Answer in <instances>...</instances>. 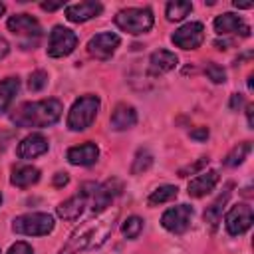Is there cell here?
I'll return each instance as SVG.
<instances>
[{"label":"cell","mask_w":254,"mask_h":254,"mask_svg":"<svg viewBox=\"0 0 254 254\" xmlns=\"http://www.w3.org/2000/svg\"><path fill=\"white\" fill-rule=\"evenodd\" d=\"M117 218V210H107L103 214H99L95 220H89L87 224H83L81 228H77L71 238L67 240L65 248L60 254H75L79 250H87V248H95L99 244H103L109 236V232L113 230V222Z\"/></svg>","instance_id":"obj_1"},{"label":"cell","mask_w":254,"mask_h":254,"mask_svg":"<svg viewBox=\"0 0 254 254\" xmlns=\"http://www.w3.org/2000/svg\"><path fill=\"white\" fill-rule=\"evenodd\" d=\"M62 111V101L54 97L42 101H28L12 113V123H16L18 127H48L60 121Z\"/></svg>","instance_id":"obj_2"},{"label":"cell","mask_w":254,"mask_h":254,"mask_svg":"<svg viewBox=\"0 0 254 254\" xmlns=\"http://www.w3.org/2000/svg\"><path fill=\"white\" fill-rule=\"evenodd\" d=\"M99 105L101 101L97 95H81L79 99H75L67 113V127L71 131H85L93 123Z\"/></svg>","instance_id":"obj_3"},{"label":"cell","mask_w":254,"mask_h":254,"mask_svg":"<svg viewBox=\"0 0 254 254\" xmlns=\"http://www.w3.org/2000/svg\"><path fill=\"white\" fill-rule=\"evenodd\" d=\"M153 12L149 8H125L115 14V26L127 34H145L153 28Z\"/></svg>","instance_id":"obj_4"},{"label":"cell","mask_w":254,"mask_h":254,"mask_svg":"<svg viewBox=\"0 0 254 254\" xmlns=\"http://www.w3.org/2000/svg\"><path fill=\"white\" fill-rule=\"evenodd\" d=\"M54 216L48 212H28L12 220V230L24 236H46L54 230Z\"/></svg>","instance_id":"obj_5"},{"label":"cell","mask_w":254,"mask_h":254,"mask_svg":"<svg viewBox=\"0 0 254 254\" xmlns=\"http://www.w3.org/2000/svg\"><path fill=\"white\" fill-rule=\"evenodd\" d=\"M77 46V36L64 26H56L50 34V42H48V56L50 58H64L69 56Z\"/></svg>","instance_id":"obj_6"},{"label":"cell","mask_w":254,"mask_h":254,"mask_svg":"<svg viewBox=\"0 0 254 254\" xmlns=\"http://www.w3.org/2000/svg\"><path fill=\"white\" fill-rule=\"evenodd\" d=\"M192 206L189 204H177L169 210L163 212L161 216V224L165 230L173 232V234H183L189 226H190V220H192Z\"/></svg>","instance_id":"obj_7"},{"label":"cell","mask_w":254,"mask_h":254,"mask_svg":"<svg viewBox=\"0 0 254 254\" xmlns=\"http://www.w3.org/2000/svg\"><path fill=\"white\" fill-rule=\"evenodd\" d=\"M173 44L183 50H196L204 42V26L200 22H187L171 36Z\"/></svg>","instance_id":"obj_8"},{"label":"cell","mask_w":254,"mask_h":254,"mask_svg":"<svg viewBox=\"0 0 254 254\" xmlns=\"http://www.w3.org/2000/svg\"><path fill=\"white\" fill-rule=\"evenodd\" d=\"M252 220H254V212L248 204L240 202V204H234L228 212H226V218H224V224H226V230L230 236H240L244 234L250 226H252Z\"/></svg>","instance_id":"obj_9"},{"label":"cell","mask_w":254,"mask_h":254,"mask_svg":"<svg viewBox=\"0 0 254 254\" xmlns=\"http://www.w3.org/2000/svg\"><path fill=\"white\" fill-rule=\"evenodd\" d=\"M119 44H121V38L117 34H113V32H101V34H95L87 42V52L95 60H109L115 54V50L119 48Z\"/></svg>","instance_id":"obj_10"},{"label":"cell","mask_w":254,"mask_h":254,"mask_svg":"<svg viewBox=\"0 0 254 254\" xmlns=\"http://www.w3.org/2000/svg\"><path fill=\"white\" fill-rule=\"evenodd\" d=\"M214 32L218 36H230V34H238L242 38L250 36V26L236 14L232 12H224L220 16H216L214 20Z\"/></svg>","instance_id":"obj_11"},{"label":"cell","mask_w":254,"mask_h":254,"mask_svg":"<svg viewBox=\"0 0 254 254\" xmlns=\"http://www.w3.org/2000/svg\"><path fill=\"white\" fill-rule=\"evenodd\" d=\"M121 190H123V183H121L119 179H109V181H105L103 185L95 187V190H93V194H91V198H93V202H91L93 212L105 210V208L111 204V200H113Z\"/></svg>","instance_id":"obj_12"},{"label":"cell","mask_w":254,"mask_h":254,"mask_svg":"<svg viewBox=\"0 0 254 254\" xmlns=\"http://www.w3.org/2000/svg\"><path fill=\"white\" fill-rule=\"evenodd\" d=\"M6 26H8V30L12 34L24 36V38H38L42 34L40 22L30 14H14V16H10Z\"/></svg>","instance_id":"obj_13"},{"label":"cell","mask_w":254,"mask_h":254,"mask_svg":"<svg viewBox=\"0 0 254 254\" xmlns=\"http://www.w3.org/2000/svg\"><path fill=\"white\" fill-rule=\"evenodd\" d=\"M101 12H103L101 2H93V0L75 2V4H67V6H65V18H67L69 22H75V24L87 22V20L99 16Z\"/></svg>","instance_id":"obj_14"},{"label":"cell","mask_w":254,"mask_h":254,"mask_svg":"<svg viewBox=\"0 0 254 254\" xmlns=\"http://www.w3.org/2000/svg\"><path fill=\"white\" fill-rule=\"evenodd\" d=\"M50 143L42 133H32L28 137H24L18 145V157L20 159H36L40 155H44L48 151Z\"/></svg>","instance_id":"obj_15"},{"label":"cell","mask_w":254,"mask_h":254,"mask_svg":"<svg viewBox=\"0 0 254 254\" xmlns=\"http://www.w3.org/2000/svg\"><path fill=\"white\" fill-rule=\"evenodd\" d=\"M97 157H99V149L91 141L67 149V161L75 167H89L97 161Z\"/></svg>","instance_id":"obj_16"},{"label":"cell","mask_w":254,"mask_h":254,"mask_svg":"<svg viewBox=\"0 0 254 254\" xmlns=\"http://www.w3.org/2000/svg\"><path fill=\"white\" fill-rule=\"evenodd\" d=\"M218 183V173L216 171H206V173H198L187 187L189 196L192 198H200L204 194H208Z\"/></svg>","instance_id":"obj_17"},{"label":"cell","mask_w":254,"mask_h":254,"mask_svg":"<svg viewBox=\"0 0 254 254\" xmlns=\"http://www.w3.org/2000/svg\"><path fill=\"white\" fill-rule=\"evenodd\" d=\"M135 123H137V111H135L133 105H127V103L115 105V109L111 113V127L115 131L131 129Z\"/></svg>","instance_id":"obj_18"},{"label":"cell","mask_w":254,"mask_h":254,"mask_svg":"<svg viewBox=\"0 0 254 254\" xmlns=\"http://www.w3.org/2000/svg\"><path fill=\"white\" fill-rule=\"evenodd\" d=\"M177 62L179 60H177V56L173 52H169V50H157L149 58V69H151L153 75H161V73H167V71L175 69Z\"/></svg>","instance_id":"obj_19"},{"label":"cell","mask_w":254,"mask_h":254,"mask_svg":"<svg viewBox=\"0 0 254 254\" xmlns=\"http://www.w3.org/2000/svg\"><path fill=\"white\" fill-rule=\"evenodd\" d=\"M85 194H75V196H71V198H67V200H64V202H60L58 206H56V212H58V216L60 218H64V220H77L79 216H81V212H83V206H85Z\"/></svg>","instance_id":"obj_20"},{"label":"cell","mask_w":254,"mask_h":254,"mask_svg":"<svg viewBox=\"0 0 254 254\" xmlns=\"http://www.w3.org/2000/svg\"><path fill=\"white\" fill-rule=\"evenodd\" d=\"M40 181V169L32 167V165H22V167H16L12 171V177H10V183L20 187V189H28L32 185H36Z\"/></svg>","instance_id":"obj_21"},{"label":"cell","mask_w":254,"mask_h":254,"mask_svg":"<svg viewBox=\"0 0 254 254\" xmlns=\"http://www.w3.org/2000/svg\"><path fill=\"white\" fill-rule=\"evenodd\" d=\"M18 89H20V79L18 77H6V79L0 81V113L8 111V107L14 101Z\"/></svg>","instance_id":"obj_22"},{"label":"cell","mask_w":254,"mask_h":254,"mask_svg":"<svg viewBox=\"0 0 254 254\" xmlns=\"http://www.w3.org/2000/svg\"><path fill=\"white\" fill-rule=\"evenodd\" d=\"M228 196H230V185L224 189L222 194L216 196V200H214L210 206H206V210H204V220H206L210 226H216V224L220 222V218H222V208H224Z\"/></svg>","instance_id":"obj_23"},{"label":"cell","mask_w":254,"mask_h":254,"mask_svg":"<svg viewBox=\"0 0 254 254\" xmlns=\"http://www.w3.org/2000/svg\"><path fill=\"white\" fill-rule=\"evenodd\" d=\"M177 194H179V189H177V187H173V185H163V187L155 189V190L149 194L147 202H149V206H159V204H165V202L175 200Z\"/></svg>","instance_id":"obj_24"},{"label":"cell","mask_w":254,"mask_h":254,"mask_svg":"<svg viewBox=\"0 0 254 254\" xmlns=\"http://www.w3.org/2000/svg\"><path fill=\"white\" fill-rule=\"evenodd\" d=\"M190 10H192V4H190V2H185V0H173V2L167 4L165 14H167V20H171V22H179V20H183L185 16H189Z\"/></svg>","instance_id":"obj_25"},{"label":"cell","mask_w":254,"mask_h":254,"mask_svg":"<svg viewBox=\"0 0 254 254\" xmlns=\"http://www.w3.org/2000/svg\"><path fill=\"white\" fill-rule=\"evenodd\" d=\"M252 151V143L250 141H244V143H238L224 159V165L226 167H238L240 163H244V159L248 157V153Z\"/></svg>","instance_id":"obj_26"},{"label":"cell","mask_w":254,"mask_h":254,"mask_svg":"<svg viewBox=\"0 0 254 254\" xmlns=\"http://www.w3.org/2000/svg\"><path fill=\"white\" fill-rule=\"evenodd\" d=\"M153 165V155L149 149H139L135 153V159H133V165H131V173L133 175H139V173H145L149 167Z\"/></svg>","instance_id":"obj_27"},{"label":"cell","mask_w":254,"mask_h":254,"mask_svg":"<svg viewBox=\"0 0 254 254\" xmlns=\"http://www.w3.org/2000/svg\"><path fill=\"white\" fill-rule=\"evenodd\" d=\"M141 230H143V220H141L139 216H129V218L123 220V224H121V232H123V236L129 238V240H135V238L141 234Z\"/></svg>","instance_id":"obj_28"},{"label":"cell","mask_w":254,"mask_h":254,"mask_svg":"<svg viewBox=\"0 0 254 254\" xmlns=\"http://www.w3.org/2000/svg\"><path fill=\"white\" fill-rule=\"evenodd\" d=\"M46 85H48V73L44 69H36L30 73V79H28L30 91H42Z\"/></svg>","instance_id":"obj_29"},{"label":"cell","mask_w":254,"mask_h":254,"mask_svg":"<svg viewBox=\"0 0 254 254\" xmlns=\"http://www.w3.org/2000/svg\"><path fill=\"white\" fill-rule=\"evenodd\" d=\"M204 71H206L208 79L214 81V83H224L226 81V71L218 64H214V62H208L206 67H204Z\"/></svg>","instance_id":"obj_30"},{"label":"cell","mask_w":254,"mask_h":254,"mask_svg":"<svg viewBox=\"0 0 254 254\" xmlns=\"http://www.w3.org/2000/svg\"><path fill=\"white\" fill-rule=\"evenodd\" d=\"M208 165V157H200L196 163H192V165H187V167H183V169H179V177H189V175H198V173H202V169Z\"/></svg>","instance_id":"obj_31"},{"label":"cell","mask_w":254,"mask_h":254,"mask_svg":"<svg viewBox=\"0 0 254 254\" xmlns=\"http://www.w3.org/2000/svg\"><path fill=\"white\" fill-rule=\"evenodd\" d=\"M8 254H34V250H32V246L28 242H16V244L10 246Z\"/></svg>","instance_id":"obj_32"},{"label":"cell","mask_w":254,"mask_h":254,"mask_svg":"<svg viewBox=\"0 0 254 254\" xmlns=\"http://www.w3.org/2000/svg\"><path fill=\"white\" fill-rule=\"evenodd\" d=\"M190 139H194V141H206V139H208V129H206V127L192 129V131H190Z\"/></svg>","instance_id":"obj_33"},{"label":"cell","mask_w":254,"mask_h":254,"mask_svg":"<svg viewBox=\"0 0 254 254\" xmlns=\"http://www.w3.org/2000/svg\"><path fill=\"white\" fill-rule=\"evenodd\" d=\"M67 181H69L67 173H56L54 175V185L56 187H64V185H67Z\"/></svg>","instance_id":"obj_34"},{"label":"cell","mask_w":254,"mask_h":254,"mask_svg":"<svg viewBox=\"0 0 254 254\" xmlns=\"http://www.w3.org/2000/svg\"><path fill=\"white\" fill-rule=\"evenodd\" d=\"M242 103H244V97H242L240 93H234V95L230 97V109H238Z\"/></svg>","instance_id":"obj_35"},{"label":"cell","mask_w":254,"mask_h":254,"mask_svg":"<svg viewBox=\"0 0 254 254\" xmlns=\"http://www.w3.org/2000/svg\"><path fill=\"white\" fill-rule=\"evenodd\" d=\"M62 6H64V2H42V8L48 10V12L58 10V8H62Z\"/></svg>","instance_id":"obj_36"},{"label":"cell","mask_w":254,"mask_h":254,"mask_svg":"<svg viewBox=\"0 0 254 254\" xmlns=\"http://www.w3.org/2000/svg\"><path fill=\"white\" fill-rule=\"evenodd\" d=\"M8 50H10V46H8V42H6V40H4L2 36H0V60H2V58H4L6 54H8Z\"/></svg>","instance_id":"obj_37"},{"label":"cell","mask_w":254,"mask_h":254,"mask_svg":"<svg viewBox=\"0 0 254 254\" xmlns=\"http://www.w3.org/2000/svg\"><path fill=\"white\" fill-rule=\"evenodd\" d=\"M252 111H254V105H246V117H248V125L254 127V121H252Z\"/></svg>","instance_id":"obj_38"},{"label":"cell","mask_w":254,"mask_h":254,"mask_svg":"<svg viewBox=\"0 0 254 254\" xmlns=\"http://www.w3.org/2000/svg\"><path fill=\"white\" fill-rule=\"evenodd\" d=\"M234 6H236V8H252V2H238V0H236Z\"/></svg>","instance_id":"obj_39"},{"label":"cell","mask_w":254,"mask_h":254,"mask_svg":"<svg viewBox=\"0 0 254 254\" xmlns=\"http://www.w3.org/2000/svg\"><path fill=\"white\" fill-rule=\"evenodd\" d=\"M4 10H6V6H4V4H2V2H0V16H2V14H4Z\"/></svg>","instance_id":"obj_40"},{"label":"cell","mask_w":254,"mask_h":254,"mask_svg":"<svg viewBox=\"0 0 254 254\" xmlns=\"http://www.w3.org/2000/svg\"><path fill=\"white\" fill-rule=\"evenodd\" d=\"M0 202H2V192H0Z\"/></svg>","instance_id":"obj_41"}]
</instances>
